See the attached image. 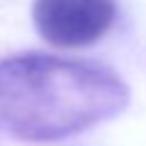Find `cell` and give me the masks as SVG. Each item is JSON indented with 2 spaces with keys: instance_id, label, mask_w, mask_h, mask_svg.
I'll return each instance as SVG.
<instances>
[{
  "instance_id": "1",
  "label": "cell",
  "mask_w": 146,
  "mask_h": 146,
  "mask_svg": "<svg viewBox=\"0 0 146 146\" xmlns=\"http://www.w3.org/2000/svg\"><path fill=\"white\" fill-rule=\"evenodd\" d=\"M125 82L107 66L43 52L0 59V130L55 141L112 119L128 105Z\"/></svg>"
},
{
  "instance_id": "2",
  "label": "cell",
  "mask_w": 146,
  "mask_h": 146,
  "mask_svg": "<svg viewBox=\"0 0 146 146\" xmlns=\"http://www.w3.org/2000/svg\"><path fill=\"white\" fill-rule=\"evenodd\" d=\"M114 0H36V32L57 48H80L98 41L114 23Z\"/></svg>"
}]
</instances>
